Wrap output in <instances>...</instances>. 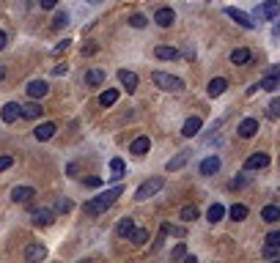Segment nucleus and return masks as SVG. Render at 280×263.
I'll list each match as a JSON object with an SVG mask.
<instances>
[{"label":"nucleus","instance_id":"30","mask_svg":"<svg viewBox=\"0 0 280 263\" xmlns=\"http://www.w3.org/2000/svg\"><path fill=\"white\" fill-rule=\"evenodd\" d=\"M209 222H212V225H215V222H220V219H223V216H225V209H223V206L220 203H215V206H212V209H209Z\"/></svg>","mask_w":280,"mask_h":263},{"label":"nucleus","instance_id":"35","mask_svg":"<svg viewBox=\"0 0 280 263\" xmlns=\"http://www.w3.org/2000/svg\"><path fill=\"white\" fill-rule=\"evenodd\" d=\"M181 219H184V222L198 219V209H195V206H184V209H181Z\"/></svg>","mask_w":280,"mask_h":263},{"label":"nucleus","instance_id":"32","mask_svg":"<svg viewBox=\"0 0 280 263\" xmlns=\"http://www.w3.org/2000/svg\"><path fill=\"white\" fill-rule=\"evenodd\" d=\"M228 214H231V219H236V222H239V219H244V216H247V206H242V203H233Z\"/></svg>","mask_w":280,"mask_h":263},{"label":"nucleus","instance_id":"6","mask_svg":"<svg viewBox=\"0 0 280 263\" xmlns=\"http://www.w3.org/2000/svg\"><path fill=\"white\" fill-rule=\"evenodd\" d=\"M0 118L6 123H14L17 118H22V105H17V102H8L3 110H0Z\"/></svg>","mask_w":280,"mask_h":263},{"label":"nucleus","instance_id":"43","mask_svg":"<svg viewBox=\"0 0 280 263\" xmlns=\"http://www.w3.org/2000/svg\"><path fill=\"white\" fill-rule=\"evenodd\" d=\"M85 187H102V178H85Z\"/></svg>","mask_w":280,"mask_h":263},{"label":"nucleus","instance_id":"31","mask_svg":"<svg viewBox=\"0 0 280 263\" xmlns=\"http://www.w3.org/2000/svg\"><path fill=\"white\" fill-rule=\"evenodd\" d=\"M278 85H280V77H264L258 82V91H278Z\"/></svg>","mask_w":280,"mask_h":263},{"label":"nucleus","instance_id":"13","mask_svg":"<svg viewBox=\"0 0 280 263\" xmlns=\"http://www.w3.org/2000/svg\"><path fill=\"white\" fill-rule=\"evenodd\" d=\"M278 250H280V233H278V230H272V233L267 236V247H264V255H267V258H275V255H278Z\"/></svg>","mask_w":280,"mask_h":263},{"label":"nucleus","instance_id":"10","mask_svg":"<svg viewBox=\"0 0 280 263\" xmlns=\"http://www.w3.org/2000/svg\"><path fill=\"white\" fill-rule=\"evenodd\" d=\"M220 167H223L220 157H206L198 170H201V175H215V173H220Z\"/></svg>","mask_w":280,"mask_h":263},{"label":"nucleus","instance_id":"15","mask_svg":"<svg viewBox=\"0 0 280 263\" xmlns=\"http://www.w3.org/2000/svg\"><path fill=\"white\" fill-rule=\"evenodd\" d=\"M149 148H151V140H149V137H135V140H132V146H129V154H135V157H143V154H149Z\"/></svg>","mask_w":280,"mask_h":263},{"label":"nucleus","instance_id":"51","mask_svg":"<svg viewBox=\"0 0 280 263\" xmlns=\"http://www.w3.org/2000/svg\"><path fill=\"white\" fill-rule=\"evenodd\" d=\"M88 3H99V0H88Z\"/></svg>","mask_w":280,"mask_h":263},{"label":"nucleus","instance_id":"41","mask_svg":"<svg viewBox=\"0 0 280 263\" xmlns=\"http://www.w3.org/2000/svg\"><path fill=\"white\" fill-rule=\"evenodd\" d=\"M55 209H58V211H69V209H72V203H69V200H58V206H55Z\"/></svg>","mask_w":280,"mask_h":263},{"label":"nucleus","instance_id":"33","mask_svg":"<svg viewBox=\"0 0 280 263\" xmlns=\"http://www.w3.org/2000/svg\"><path fill=\"white\" fill-rule=\"evenodd\" d=\"M129 239H132V244L143 247L146 241H149V230H143V228H140V230H132V236H129Z\"/></svg>","mask_w":280,"mask_h":263},{"label":"nucleus","instance_id":"47","mask_svg":"<svg viewBox=\"0 0 280 263\" xmlns=\"http://www.w3.org/2000/svg\"><path fill=\"white\" fill-rule=\"evenodd\" d=\"M69 44H72V41H69V39H66V41H60L58 47H55V53H63V50H66V47H69Z\"/></svg>","mask_w":280,"mask_h":263},{"label":"nucleus","instance_id":"22","mask_svg":"<svg viewBox=\"0 0 280 263\" xmlns=\"http://www.w3.org/2000/svg\"><path fill=\"white\" fill-rule=\"evenodd\" d=\"M110 181H121V178H124V173H126V167H124V159H110Z\"/></svg>","mask_w":280,"mask_h":263},{"label":"nucleus","instance_id":"48","mask_svg":"<svg viewBox=\"0 0 280 263\" xmlns=\"http://www.w3.org/2000/svg\"><path fill=\"white\" fill-rule=\"evenodd\" d=\"M6 41H8V39H6V33L0 30V50H6Z\"/></svg>","mask_w":280,"mask_h":263},{"label":"nucleus","instance_id":"24","mask_svg":"<svg viewBox=\"0 0 280 263\" xmlns=\"http://www.w3.org/2000/svg\"><path fill=\"white\" fill-rule=\"evenodd\" d=\"M132 230H135V219H132V216H124V219L118 222V228H115V233H118L121 239H129Z\"/></svg>","mask_w":280,"mask_h":263},{"label":"nucleus","instance_id":"18","mask_svg":"<svg viewBox=\"0 0 280 263\" xmlns=\"http://www.w3.org/2000/svg\"><path fill=\"white\" fill-rule=\"evenodd\" d=\"M55 132H58V126H55V123H42V126L33 129V137L44 143V140H50V137H53Z\"/></svg>","mask_w":280,"mask_h":263},{"label":"nucleus","instance_id":"12","mask_svg":"<svg viewBox=\"0 0 280 263\" xmlns=\"http://www.w3.org/2000/svg\"><path fill=\"white\" fill-rule=\"evenodd\" d=\"M30 198H36V189L33 187H14L11 189V200L14 203H28Z\"/></svg>","mask_w":280,"mask_h":263},{"label":"nucleus","instance_id":"8","mask_svg":"<svg viewBox=\"0 0 280 263\" xmlns=\"http://www.w3.org/2000/svg\"><path fill=\"white\" fill-rule=\"evenodd\" d=\"M47 91H50V85L44 80H30L28 82V96H30V99L39 102L42 96H47Z\"/></svg>","mask_w":280,"mask_h":263},{"label":"nucleus","instance_id":"3","mask_svg":"<svg viewBox=\"0 0 280 263\" xmlns=\"http://www.w3.org/2000/svg\"><path fill=\"white\" fill-rule=\"evenodd\" d=\"M162 187H165V178H162V175H157V178H149L146 184H140V187H137L135 200H149L151 195H157Z\"/></svg>","mask_w":280,"mask_h":263},{"label":"nucleus","instance_id":"4","mask_svg":"<svg viewBox=\"0 0 280 263\" xmlns=\"http://www.w3.org/2000/svg\"><path fill=\"white\" fill-rule=\"evenodd\" d=\"M278 14H280L278 0H264V6L256 8V19H278Z\"/></svg>","mask_w":280,"mask_h":263},{"label":"nucleus","instance_id":"53","mask_svg":"<svg viewBox=\"0 0 280 263\" xmlns=\"http://www.w3.org/2000/svg\"><path fill=\"white\" fill-rule=\"evenodd\" d=\"M80 263H88V261H80Z\"/></svg>","mask_w":280,"mask_h":263},{"label":"nucleus","instance_id":"9","mask_svg":"<svg viewBox=\"0 0 280 263\" xmlns=\"http://www.w3.org/2000/svg\"><path fill=\"white\" fill-rule=\"evenodd\" d=\"M239 137H244V140H250V137H256V132H258V121L256 118H244L242 123H239Z\"/></svg>","mask_w":280,"mask_h":263},{"label":"nucleus","instance_id":"19","mask_svg":"<svg viewBox=\"0 0 280 263\" xmlns=\"http://www.w3.org/2000/svg\"><path fill=\"white\" fill-rule=\"evenodd\" d=\"M53 219H55V211H53V209H39L36 214H33V222H36V225H42V228L53 225Z\"/></svg>","mask_w":280,"mask_h":263},{"label":"nucleus","instance_id":"52","mask_svg":"<svg viewBox=\"0 0 280 263\" xmlns=\"http://www.w3.org/2000/svg\"><path fill=\"white\" fill-rule=\"evenodd\" d=\"M269 263H280V261H269Z\"/></svg>","mask_w":280,"mask_h":263},{"label":"nucleus","instance_id":"49","mask_svg":"<svg viewBox=\"0 0 280 263\" xmlns=\"http://www.w3.org/2000/svg\"><path fill=\"white\" fill-rule=\"evenodd\" d=\"M181 261H184V263H198V258H195V255H184Z\"/></svg>","mask_w":280,"mask_h":263},{"label":"nucleus","instance_id":"20","mask_svg":"<svg viewBox=\"0 0 280 263\" xmlns=\"http://www.w3.org/2000/svg\"><path fill=\"white\" fill-rule=\"evenodd\" d=\"M250 60H253V55H250V50H247V47H239V50H233V53H231V63L233 66L250 63Z\"/></svg>","mask_w":280,"mask_h":263},{"label":"nucleus","instance_id":"39","mask_svg":"<svg viewBox=\"0 0 280 263\" xmlns=\"http://www.w3.org/2000/svg\"><path fill=\"white\" fill-rule=\"evenodd\" d=\"M280 115V99H272V105H269V118H278Z\"/></svg>","mask_w":280,"mask_h":263},{"label":"nucleus","instance_id":"14","mask_svg":"<svg viewBox=\"0 0 280 263\" xmlns=\"http://www.w3.org/2000/svg\"><path fill=\"white\" fill-rule=\"evenodd\" d=\"M201 126H203V121L198 115H192V118H187L184 121V129H181V135L184 137H195L198 132H201Z\"/></svg>","mask_w":280,"mask_h":263},{"label":"nucleus","instance_id":"42","mask_svg":"<svg viewBox=\"0 0 280 263\" xmlns=\"http://www.w3.org/2000/svg\"><path fill=\"white\" fill-rule=\"evenodd\" d=\"M66 71H69V66H63V63H60V66H55V69H53V74H55V77H63Z\"/></svg>","mask_w":280,"mask_h":263},{"label":"nucleus","instance_id":"50","mask_svg":"<svg viewBox=\"0 0 280 263\" xmlns=\"http://www.w3.org/2000/svg\"><path fill=\"white\" fill-rule=\"evenodd\" d=\"M3 77H6V69H3V66H0V80H3Z\"/></svg>","mask_w":280,"mask_h":263},{"label":"nucleus","instance_id":"26","mask_svg":"<svg viewBox=\"0 0 280 263\" xmlns=\"http://www.w3.org/2000/svg\"><path fill=\"white\" fill-rule=\"evenodd\" d=\"M225 88H228V80L225 77H217V80L209 82V96H223L225 94Z\"/></svg>","mask_w":280,"mask_h":263},{"label":"nucleus","instance_id":"44","mask_svg":"<svg viewBox=\"0 0 280 263\" xmlns=\"http://www.w3.org/2000/svg\"><path fill=\"white\" fill-rule=\"evenodd\" d=\"M99 53V47H96V44H88V47L83 50V55H96Z\"/></svg>","mask_w":280,"mask_h":263},{"label":"nucleus","instance_id":"38","mask_svg":"<svg viewBox=\"0 0 280 263\" xmlns=\"http://www.w3.org/2000/svg\"><path fill=\"white\" fill-rule=\"evenodd\" d=\"M184 255H187V247H184V244H179V247H176V250L170 252V258H173V261H181V258H184Z\"/></svg>","mask_w":280,"mask_h":263},{"label":"nucleus","instance_id":"25","mask_svg":"<svg viewBox=\"0 0 280 263\" xmlns=\"http://www.w3.org/2000/svg\"><path fill=\"white\" fill-rule=\"evenodd\" d=\"M42 112H44V107L39 105L36 99H33V102H28V105L22 107V118H30V121H33V118H39Z\"/></svg>","mask_w":280,"mask_h":263},{"label":"nucleus","instance_id":"17","mask_svg":"<svg viewBox=\"0 0 280 263\" xmlns=\"http://www.w3.org/2000/svg\"><path fill=\"white\" fill-rule=\"evenodd\" d=\"M118 80H121V85H124L129 94H132V91H137V74H135V71L121 69V71H118Z\"/></svg>","mask_w":280,"mask_h":263},{"label":"nucleus","instance_id":"27","mask_svg":"<svg viewBox=\"0 0 280 263\" xmlns=\"http://www.w3.org/2000/svg\"><path fill=\"white\" fill-rule=\"evenodd\" d=\"M154 55H157L160 60H173V58H179V53H176L173 47H168V44H160V47L154 50Z\"/></svg>","mask_w":280,"mask_h":263},{"label":"nucleus","instance_id":"16","mask_svg":"<svg viewBox=\"0 0 280 263\" xmlns=\"http://www.w3.org/2000/svg\"><path fill=\"white\" fill-rule=\"evenodd\" d=\"M173 19H176V14H173V8H160V11L154 14V22L160 25V28H170Z\"/></svg>","mask_w":280,"mask_h":263},{"label":"nucleus","instance_id":"21","mask_svg":"<svg viewBox=\"0 0 280 263\" xmlns=\"http://www.w3.org/2000/svg\"><path fill=\"white\" fill-rule=\"evenodd\" d=\"M187 159H190V154L187 151H181V154H176L173 159H168V164H165V170L168 173H173V170H181L187 164Z\"/></svg>","mask_w":280,"mask_h":263},{"label":"nucleus","instance_id":"23","mask_svg":"<svg viewBox=\"0 0 280 263\" xmlns=\"http://www.w3.org/2000/svg\"><path fill=\"white\" fill-rule=\"evenodd\" d=\"M261 219H264V222H269V225L280 222V209H278V206H264V209H261Z\"/></svg>","mask_w":280,"mask_h":263},{"label":"nucleus","instance_id":"1","mask_svg":"<svg viewBox=\"0 0 280 263\" xmlns=\"http://www.w3.org/2000/svg\"><path fill=\"white\" fill-rule=\"evenodd\" d=\"M124 195V187H113V189H105L102 195H96V198H91L88 203L83 206V211L85 214H91V216H96V214H105V211L110 209V206L115 203V200Z\"/></svg>","mask_w":280,"mask_h":263},{"label":"nucleus","instance_id":"28","mask_svg":"<svg viewBox=\"0 0 280 263\" xmlns=\"http://www.w3.org/2000/svg\"><path fill=\"white\" fill-rule=\"evenodd\" d=\"M85 82H88L91 88L102 85V82H105V69H91L88 74H85Z\"/></svg>","mask_w":280,"mask_h":263},{"label":"nucleus","instance_id":"29","mask_svg":"<svg viewBox=\"0 0 280 263\" xmlns=\"http://www.w3.org/2000/svg\"><path fill=\"white\" fill-rule=\"evenodd\" d=\"M115 102H118V91H115V88H108V91L99 96V105L102 107H113Z\"/></svg>","mask_w":280,"mask_h":263},{"label":"nucleus","instance_id":"7","mask_svg":"<svg viewBox=\"0 0 280 263\" xmlns=\"http://www.w3.org/2000/svg\"><path fill=\"white\" fill-rule=\"evenodd\" d=\"M44 258H47V247L44 244H30L28 250H25V261L28 263H42Z\"/></svg>","mask_w":280,"mask_h":263},{"label":"nucleus","instance_id":"40","mask_svg":"<svg viewBox=\"0 0 280 263\" xmlns=\"http://www.w3.org/2000/svg\"><path fill=\"white\" fill-rule=\"evenodd\" d=\"M244 184H247V178H242V175H239V178H233V181L228 184V187H231V189H242Z\"/></svg>","mask_w":280,"mask_h":263},{"label":"nucleus","instance_id":"36","mask_svg":"<svg viewBox=\"0 0 280 263\" xmlns=\"http://www.w3.org/2000/svg\"><path fill=\"white\" fill-rule=\"evenodd\" d=\"M146 22H149V19H146L143 14H132V17H129V25H132V28H146Z\"/></svg>","mask_w":280,"mask_h":263},{"label":"nucleus","instance_id":"34","mask_svg":"<svg viewBox=\"0 0 280 263\" xmlns=\"http://www.w3.org/2000/svg\"><path fill=\"white\" fill-rule=\"evenodd\" d=\"M66 25H69V14H66V11H58V14L53 17V28L60 30V28H66Z\"/></svg>","mask_w":280,"mask_h":263},{"label":"nucleus","instance_id":"46","mask_svg":"<svg viewBox=\"0 0 280 263\" xmlns=\"http://www.w3.org/2000/svg\"><path fill=\"white\" fill-rule=\"evenodd\" d=\"M39 3H42V8H55L58 6V0H39Z\"/></svg>","mask_w":280,"mask_h":263},{"label":"nucleus","instance_id":"11","mask_svg":"<svg viewBox=\"0 0 280 263\" xmlns=\"http://www.w3.org/2000/svg\"><path fill=\"white\" fill-rule=\"evenodd\" d=\"M225 14L233 19V22H239V25H242V28H247V30H253V28H256V22H253V19L247 17L244 11H239V8H225Z\"/></svg>","mask_w":280,"mask_h":263},{"label":"nucleus","instance_id":"45","mask_svg":"<svg viewBox=\"0 0 280 263\" xmlns=\"http://www.w3.org/2000/svg\"><path fill=\"white\" fill-rule=\"evenodd\" d=\"M280 74V66H267V77H278Z\"/></svg>","mask_w":280,"mask_h":263},{"label":"nucleus","instance_id":"5","mask_svg":"<svg viewBox=\"0 0 280 263\" xmlns=\"http://www.w3.org/2000/svg\"><path fill=\"white\" fill-rule=\"evenodd\" d=\"M267 164H269V154H264V151H256L253 157L244 159V170H264Z\"/></svg>","mask_w":280,"mask_h":263},{"label":"nucleus","instance_id":"2","mask_svg":"<svg viewBox=\"0 0 280 263\" xmlns=\"http://www.w3.org/2000/svg\"><path fill=\"white\" fill-rule=\"evenodd\" d=\"M151 80H154L157 88H162V91H173V94H179V91H184V80L176 74H165V71H154L151 74Z\"/></svg>","mask_w":280,"mask_h":263},{"label":"nucleus","instance_id":"37","mask_svg":"<svg viewBox=\"0 0 280 263\" xmlns=\"http://www.w3.org/2000/svg\"><path fill=\"white\" fill-rule=\"evenodd\" d=\"M14 164V157L11 154H3V157H0V170H8Z\"/></svg>","mask_w":280,"mask_h":263}]
</instances>
